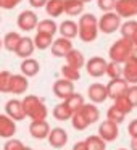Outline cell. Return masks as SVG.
Returning <instances> with one entry per match:
<instances>
[{"mask_svg": "<svg viewBox=\"0 0 137 150\" xmlns=\"http://www.w3.org/2000/svg\"><path fill=\"white\" fill-rule=\"evenodd\" d=\"M129 147H131V150H137V137H131Z\"/></svg>", "mask_w": 137, "mask_h": 150, "instance_id": "46", "label": "cell"}, {"mask_svg": "<svg viewBox=\"0 0 137 150\" xmlns=\"http://www.w3.org/2000/svg\"><path fill=\"white\" fill-rule=\"evenodd\" d=\"M34 50H36V47H34V40L26 36V37H21L20 45H18V49H16L15 53H16L20 58L26 60V58H31V55L34 53Z\"/></svg>", "mask_w": 137, "mask_h": 150, "instance_id": "20", "label": "cell"}, {"mask_svg": "<svg viewBox=\"0 0 137 150\" xmlns=\"http://www.w3.org/2000/svg\"><path fill=\"white\" fill-rule=\"evenodd\" d=\"M98 36V18L92 13H82L78 21V37L82 42H94Z\"/></svg>", "mask_w": 137, "mask_h": 150, "instance_id": "1", "label": "cell"}, {"mask_svg": "<svg viewBox=\"0 0 137 150\" xmlns=\"http://www.w3.org/2000/svg\"><path fill=\"white\" fill-rule=\"evenodd\" d=\"M65 13L68 16L74 18V16H81L84 13V4L79 2V0H69L65 2Z\"/></svg>", "mask_w": 137, "mask_h": 150, "instance_id": "26", "label": "cell"}, {"mask_svg": "<svg viewBox=\"0 0 137 150\" xmlns=\"http://www.w3.org/2000/svg\"><path fill=\"white\" fill-rule=\"evenodd\" d=\"M10 81L11 73L10 71H0V92L2 94H10Z\"/></svg>", "mask_w": 137, "mask_h": 150, "instance_id": "37", "label": "cell"}, {"mask_svg": "<svg viewBox=\"0 0 137 150\" xmlns=\"http://www.w3.org/2000/svg\"><path fill=\"white\" fill-rule=\"evenodd\" d=\"M126 97L129 98L131 105L136 108L137 107V86H129V89L126 92Z\"/></svg>", "mask_w": 137, "mask_h": 150, "instance_id": "41", "label": "cell"}, {"mask_svg": "<svg viewBox=\"0 0 137 150\" xmlns=\"http://www.w3.org/2000/svg\"><path fill=\"white\" fill-rule=\"evenodd\" d=\"M34 47L39 50H47L52 47L53 44V36H49V34H42V33H36V37H34Z\"/></svg>", "mask_w": 137, "mask_h": 150, "instance_id": "29", "label": "cell"}, {"mask_svg": "<svg viewBox=\"0 0 137 150\" xmlns=\"http://www.w3.org/2000/svg\"><path fill=\"white\" fill-rule=\"evenodd\" d=\"M47 140H49V144L53 149H61L68 142V132L63 127H53V129H50V134L47 137Z\"/></svg>", "mask_w": 137, "mask_h": 150, "instance_id": "15", "label": "cell"}, {"mask_svg": "<svg viewBox=\"0 0 137 150\" xmlns=\"http://www.w3.org/2000/svg\"><path fill=\"white\" fill-rule=\"evenodd\" d=\"M0 23H2V18H0Z\"/></svg>", "mask_w": 137, "mask_h": 150, "instance_id": "55", "label": "cell"}, {"mask_svg": "<svg viewBox=\"0 0 137 150\" xmlns=\"http://www.w3.org/2000/svg\"><path fill=\"white\" fill-rule=\"evenodd\" d=\"M47 2H49V0H29V5L32 8H42L47 5Z\"/></svg>", "mask_w": 137, "mask_h": 150, "instance_id": "44", "label": "cell"}, {"mask_svg": "<svg viewBox=\"0 0 137 150\" xmlns=\"http://www.w3.org/2000/svg\"><path fill=\"white\" fill-rule=\"evenodd\" d=\"M5 115H7L8 118H11L15 123H16V121L24 120L26 115H24L23 102L18 100V98H11V100H8L7 105H5Z\"/></svg>", "mask_w": 137, "mask_h": 150, "instance_id": "9", "label": "cell"}, {"mask_svg": "<svg viewBox=\"0 0 137 150\" xmlns=\"http://www.w3.org/2000/svg\"><path fill=\"white\" fill-rule=\"evenodd\" d=\"M98 136L105 140V142H113L118 139L119 136V129H118V124L111 123V121L105 120L98 124Z\"/></svg>", "mask_w": 137, "mask_h": 150, "instance_id": "8", "label": "cell"}, {"mask_svg": "<svg viewBox=\"0 0 137 150\" xmlns=\"http://www.w3.org/2000/svg\"><path fill=\"white\" fill-rule=\"evenodd\" d=\"M132 44H134V47H137V34L134 36V39H132Z\"/></svg>", "mask_w": 137, "mask_h": 150, "instance_id": "48", "label": "cell"}, {"mask_svg": "<svg viewBox=\"0 0 137 150\" xmlns=\"http://www.w3.org/2000/svg\"><path fill=\"white\" fill-rule=\"evenodd\" d=\"M71 124H73V127H74L76 131H84V129L89 127V123L82 118V115L79 113V111L71 116Z\"/></svg>", "mask_w": 137, "mask_h": 150, "instance_id": "38", "label": "cell"}, {"mask_svg": "<svg viewBox=\"0 0 137 150\" xmlns=\"http://www.w3.org/2000/svg\"><path fill=\"white\" fill-rule=\"evenodd\" d=\"M116 2L118 0H97V7L105 13H110L116 8Z\"/></svg>", "mask_w": 137, "mask_h": 150, "instance_id": "39", "label": "cell"}, {"mask_svg": "<svg viewBox=\"0 0 137 150\" xmlns=\"http://www.w3.org/2000/svg\"><path fill=\"white\" fill-rule=\"evenodd\" d=\"M0 8H2V0H0Z\"/></svg>", "mask_w": 137, "mask_h": 150, "instance_id": "52", "label": "cell"}, {"mask_svg": "<svg viewBox=\"0 0 137 150\" xmlns=\"http://www.w3.org/2000/svg\"><path fill=\"white\" fill-rule=\"evenodd\" d=\"M37 33H42V34H49V36H55V33L58 31V26L56 23L52 20V18H47V20H40L37 23Z\"/></svg>", "mask_w": 137, "mask_h": 150, "instance_id": "28", "label": "cell"}, {"mask_svg": "<svg viewBox=\"0 0 137 150\" xmlns=\"http://www.w3.org/2000/svg\"><path fill=\"white\" fill-rule=\"evenodd\" d=\"M16 134V123L11 118H8L7 115H0V137L4 139H11Z\"/></svg>", "mask_w": 137, "mask_h": 150, "instance_id": "16", "label": "cell"}, {"mask_svg": "<svg viewBox=\"0 0 137 150\" xmlns=\"http://www.w3.org/2000/svg\"><path fill=\"white\" fill-rule=\"evenodd\" d=\"M105 74L110 79H121L123 78V65H118L114 62H110L107 65V73Z\"/></svg>", "mask_w": 137, "mask_h": 150, "instance_id": "35", "label": "cell"}, {"mask_svg": "<svg viewBox=\"0 0 137 150\" xmlns=\"http://www.w3.org/2000/svg\"><path fill=\"white\" fill-rule=\"evenodd\" d=\"M79 2H82V4L85 5V4H87V2H92V0H79Z\"/></svg>", "mask_w": 137, "mask_h": 150, "instance_id": "50", "label": "cell"}, {"mask_svg": "<svg viewBox=\"0 0 137 150\" xmlns=\"http://www.w3.org/2000/svg\"><path fill=\"white\" fill-rule=\"evenodd\" d=\"M127 89H129V84L124 81L123 78L121 79H111L110 82L107 84V92H108V98H118L121 95H126Z\"/></svg>", "mask_w": 137, "mask_h": 150, "instance_id": "13", "label": "cell"}, {"mask_svg": "<svg viewBox=\"0 0 137 150\" xmlns=\"http://www.w3.org/2000/svg\"><path fill=\"white\" fill-rule=\"evenodd\" d=\"M87 97L92 103H103L108 98L107 86H103L102 82H94V84H90L87 89Z\"/></svg>", "mask_w": 137, "mask_h": 150, "instance_id": "10", "label": "cell"}, {"mask_svg": "<svg viewBox=\"0 0 137 150\" xmlns=\"http://www.w3.org/2000/svg\"><path fill=\"white\" fill-rule=\"evenodd\" d=\"M85 144H87V149L89 150H105L107 149V142L102 139L100 136H89L85 139Z\"/></svg>", "mask_w": 137, "mask_h": 150, "instance_id": "33", "label": "cell"}, {"mask_svg": "<svg viewBox=\"0 0 137 150\" xmlns=\"http://www.w3.org/2000/svg\"><path fill=\"white\" fill-rule=\"evenodd\" d=\"M124 118H126V115L121 113L118 108H114V107L108 108V111H107V120L108 121H111V123H114V124H118V126H119V124L124 121Z\"/></svg>", "mask_w": 137, "mask_h": 150, "instance_id": "36", "label": "cell"}, {"mask_svg": "<svg viewBox=\"0 0 137 150\" xmlns=\"http://www.w3.org/2000/svg\"><path fill=\"white\" fill-rule=\"evenodd\" d=\"M131 58H134L137 62V47H134V52H132V55H131Z\"/></svg>", "mask_w": 137, "mask_h": 150, "instance_id": "47", "label": "cell"}, {"mask_svg": "<svg viewBox=\"0 0 137 150\" xmlns=\"http://www.w3.org/2000/svg\"><path fill=\"white\" fill-rule=\"evenodd\" d=\"M37 23H39V20H37V15L34 13L32 10H24V11H21V13L18 15V20H16L18 28H20L21 31H24V33H29V31L36 29V28H37Z\"/></svg>", "mask_w": 137, "mask_h": 150, "instance_id": "6", "label": "cell"}, {"mask_svg": "<svg viewBox=\"0 0 137 150\" xmlns=\"http://www.w3.org/2000/svg\"><path fill=\"white\" fill-rule=\"evenodd\" d=\"M65 103H66V107H68L69 110H71V113L74 115V113H78V111L81 110L82 105H84L85 102H84V97H82L81 94H76V92H74V94H73L71 97L66 98Z\"/></svg>", "mask_w": 137, "mask_h": 150, "instance_id": "30", "label": "cell"}, {"mask_svg": "<svg viewBox=\"0 0 137 150\" xmlns=\"http://www.w3.org/2000/svg\"><path fill=\"white\" fill-rule=\"evenodd\" d=\"M2 49H4V40L0 39V50H2Z\"/></svg>", "mask_w": 137, "mask_h": 150, "instance_id": "49", "label": "cell"}, {"mask_svg": "<svg viewBox=\"0 0 137 150\" xmlns=\"http://www.w3.org/2000/svg\"><path fill=\"white\" fill-rule=\"evenodd\" d=\"M73 150H89V149H87L85 140H79V142H76L74 145H73Z\"/></svg>", "mask_w": 137, "mask_h": 150, "instance_id": "45", "label": "cell"}, {"mask_svg": "<svg viewBox=\"0 0 137 150\" xmlns=\"http://www.w3.org/2000/svg\"><path fill=\"white\" fill-rule=\"evenodd\" d=\"M118 150H127V149H118Z\"/></svg>", "mask_w": 137, "mask_h": 150, "instance_id": "53", "label": "cell"}, {"mask_svg": "<svg viewBox=\"0 0 137 150\" xmlns=\"http://www.w3.org/2000/svg\"><path fill=\"white\" fill-rule=\"evenodd\" d=\"M121 28V18L114 11L105 13L98 18V33L103 34H113Z\"/></svg>", "mask_w": 137, "mask_h": 150, "instance_id": "4", "label": "cell"}, {"mask_svg": "<svg viewBox=\"0 0 137 150\" xmlns=\"http://www.w3.org/2000/svg\"><path fill=\"white\" fill-rule=\"evenodd\" d=\"M29 134L37 140H44L50 134V124L45 121H31L29 124Z\"/></svg>", "mask_w": 137, "mask_h": 150, "instance_id": "14", "label": "cell"}, {"mask_svg": "<svg viewBox=\"0 0 137 150\" xmlns=\"http://www.w3.org/2000/svg\"><path fill=\"white\" fill-rule=\"evenodd\" d=\"M21 37L18 33H15V31H11V33H7L5 34V37L2 40H4V47L8 50V52H16L18 45H20V40Z\"/></svg>", "mask_w": 137, "mask_h": 150, "instance_id": "27", "label": "cell"}, {"mask_svg": "<svg viewBox=\"0 0 137 150\" xmlns=\"http://www.w3.org/2000/svg\"><path fill=\"white\" fill-rule=\"evenodd\" d=\"M132 52H134L132 40L123 39V37H121L119 40H116V42L111 44L110 50H108V55H110L111 62L118 63V65H124V63L131 58Z\"/></svg>", "mask_w": 137, "mask_h": 150, "instance_id": "3", "label": "cell"}, {"mask_svg": "<svg viewBox=\"0 0 137 150\" xmlns=\"http://www.w3.org/2000/svg\"><path fill=\"white\" fill-rule=\"evenodd\" d=\"M114 13L119 18H131L137 16V0H118Z\"/></svg>", "mask_w": 137, "mask_h": 150, "instance_id": "7", "label": "cell"}, {"mask_svg": "<svg viewBox=\"0 0 137 150\" xmlns=\"http://www.w3.org/2000/svg\"><path fill=\"white\" fill-rule=\"evenodd\" d=\"M24 144L21 142L20 139H15V137H11V139H8L7 142H5L4 145V150H24Z\"/></svg>", "mask_w": 137, "mask_h": 150, "instance_id": "40", "label": "cell"}, {"mask_svg": "<svg viewBox=\"0 0 137 150\" xmlns=\"http://www.w3.org/2000/svg\"><path fill=\"white\" fill-rule=\"evenodd\" d=\"M29 87V81L26 76L23 74H11V81H10V94H16L21 95L28 91Z\"/></svg>", "mask_w": 137, "mask_h": 150, "instance_id": "18", "label": "cell"}, {"mask_svg": "<svg viewBox=\"0 0 137 150\" xmlns=\"http://www.w3.org/2000/svg\"><path fill=\"white\" fill-rule=\"evenodd\" d=\"M21 102H23L24 115L31 118V121H45L49 110L42 98H39L37 95H26Z\"/></svg>", "mask_w": 137, "mask_h": 150, "instance_id": "2", "label": "cell"}, {"mask_svg": "<svg viewBox=\"0 0 137 150\" xmlns=\"http://www.w3.org/2000/svg\"><path fill=\"white\" fill-rule=\"evenodd\" d=\"M44 8L50 18H58L60 15L65 13V2L63 0H49Z\"/></svg>", "mask_w": 137, "mask_h": 150, "instance_id": "24", "label": "cell"}, {"mask_svg": "<svg viewBox=\"0 0 137 150\" xmlns=\"http://www.w3.org/2000/svg\"><path fill=\"white\" fill-rule=\"evenodd\" d=\"M61 76H63V79H66L69 82H76L81 79V71L69 65H65V66H61Z\"/></svg>", "mask_w": 137, "mask_h": 150, "instance_id": "32", "label": "cell"}, {"mask_svg": "<svg viewBox=\"0 0 137 150\" xmlns=\"http://www.w3.org/2000/svg\"><path fill=\"white\" fill-rule=\"evenodd\" d=\"M52 113H53V118H55V120H58V121H68V120H71V116H73L71 110L66 107L65 102H61V103L56 105V107L53 108Z\"/></svg>", "mask_w": 137, "mask_h": 150, "instance_id": "31", "label": "cell"}, {"mask_svg": "<svg viewBox=\"0 0 137 150\" xmlns=\"http://www.w3.org/2000/svg\"><path fill=\"white\" fill-rule=\"evenodd\" d=\"M53 94H55V97L65 102L68 97L74 94V82H69L66 79H58L53 82Z\"/></svg>", "mask_w": 137, "mask_h": 150, "instance_id": "11", "label": "cell"}, {"mask_svg": "<svg viewBox=\"0 0 137 150\" xmlns=\"http://www.w3.org/2000/svg\"><path fill=\"white\" fill-rule=\"evenodd\" d=\"M24 150H32V149H31V147H24Z\"/></svg>", "mask_w": 137, "mask_h": 150, "instance_id": "51", "label": "cell"}, {"mask_svg": "<svg viewBox=\"0 0 137 150\" xmlns=\"http://www.w3.org/2000/svg\"><path fill=\"white\" fill-rule=\"evenodd\" d=\"M58 33L61 34V37L65 39H74L78 36V23L73 20H65L61 21V24L58 26Z\"/></svg>", "mask_w": 137, "mask_h": 150, "instance_id": "22", "label": "cell"}, {"mask_svg": "<svg viewBox=\"0 0 137 150\" xmlns=\"http://www.w3.org/2000/svg\"><path fill=\"white\" fill-rule=\"evenodd\" d=\"M85 62H87V60L84 58V53L78 49H73L71 52L66 55V65L73 66V68H76V69H81L82 66H85Z\"/></svg>", "mask_w": 137, "mask_h": 150, "instance_id": "23", "label": "cell"}, {"mask_svg": "<svg viewBox=\"0 0 137 150\" xmlns=\"http://www.w3.org/2000/svg\"><path fill=\"white\" fill-rule=\"evenodd\" d=\"M113 107L118 108V110H119L121 113H124V115H129L131 111H132V108H134L126 95H121V97L114 98V105H113Z\"/></svg>", "mask_w": 137, "mask_h": 150, "instance_id": "34", "label": "cell"}, {"mask_svg": "<svg viewBox=\"0 0 137 150\" xmlns=\"http://www.w3.org/2000/svg\"><path fill=\"white\" fill-rule=\"evenodd\" d=\"M20 68H21V74L23 76L32 78V76H36L37 73L40 71V63L37 62L36 58H26V60L21 62Z\"/></svg>", "mask_w": 137, "mask_h": 150, "instance_id": "21", "label": "cell"}, {"mask_svg": "<svg viewBox=\"0 0 137 150\" xmlns=\"http://www.w3.org/2000/svg\"><path fill=\"white\" fill-rule=\"evenodd\" d=\"M21 2H23V0H2V8H4V10H13V8H16Z\"/></svg>", "mask_w": 137, "mask_h": 150, "instance_id": "42", "label": "cell"}, {"mask_svg": "<svg viewBox=\"0 0 137 150\" xmlns=\"http://www.w3.org/2000/svg\"><path fill=\"white\" fill-rule=\"evenodd\" d=\"M119 33H121V37H123V39L132 40L134 36L137 34V21L136 20H127V21H124V23H121Z\"/></svg>", "mask_w": 137, "mask_h": 150, "instance_id": "25", "label": "cell"}, {"mask_svg": "<svg viewBox=\"0 0 137 150\" xmlns=\"http://www.w3.org/2000/svg\"><path fill=\"white\" fill-rule=\"evenodd\" d=\"M127 132H129L131 137H137V118L129 123V126H127Z\"/></svg>", "mask_w": 137, "mask_h": 150, "instance_id": "43", "label": "cell"}, {"mask_svg": "<svg viewBox=\"0 0 137 150\" xmlns=\"http://www.w3.org/2000/svg\"><path fill=\"white\" fill-rule=\"evenodd\" d=\"M79 113H81L82 118L89 123V126L97 123V121L100 120V110H98V107L94 103H84L82 108L79 110Z\"/></svg>", "mask_w": 137, "mask_h": 150, "instance_id": "19", "label": "cell"}, {"mask_svg": "<svg viewBox=\"0 0 137 150\" xmlns=\"http://www.w3.org/2000/svg\"><path fill=\"white\" fill-rule=\"evenodd\" d=\"M123 79L131 86H137V62L129 58L123 65Z\"/></svg>", "mask_w": 137, "mask_h": 150, "instance_id": "17", "label": "cell"}, {"mask_svg": "<svg viewBox=\"0 0 137 150\" xmlns=\"http://www.w3.org/2000/svg\"><path fill=\"white\" fill-rule=\"evenodd\" d=\"M73 49H74V47H73V42L69 39L58 37V39H55L52 44V55L56 57V58H66V55H68Z\"/></svg>", "mask_w": 137, "mask_h": 150, "instance_id": "12", "label": "cell"}, {"mask_svg": "<svg viewBox=\"0 0 137 150\" xmlns=\"http://www.w3.org/2000/svg\"><path fill=\"white\" fill-rule=\"evenodd\" d=\"M63 2H69V0H63Z\"/></svg>", "mask_w": 137, "mask_h": 150, "instance_id": "54", "label": "cell"}, {"mask_svg": "<svg viewBox=\"0 0 137 150\" xmlns=\"http://www.w3.org/2000/svg\"><path fill=\"white\" fill-rule=\"evenodd\" d=\"M107 65H108V62L105 58H102V57H90L85 62L84 68H85L89 76H92V78H100V76H103L107 73Z\"/></svg>", "mask_w": 137, "mask_h": 150, "instance_id": "5", "label": "cell"}]
</instances>
